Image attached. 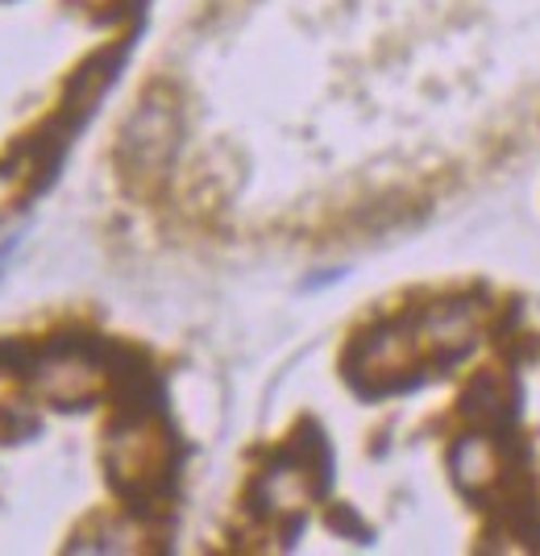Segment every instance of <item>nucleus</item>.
<instances>
[{"instance_id":"obj_1","label":"nucleus","mask_w":540,"mask_h":556,"mask_svg":"<svg viewBox=\"0 0 540 556\" xmlns=\"http://www.w3.org/2000/svg\"><path fill=\"white\" fill-rule=\"evenodd\" d=\"M109 478L125 498H150L171 478V437L154 419L125 416L109 432Z\"/></svg>"},{"instance_id":"obj_2","label":"nucleus","mask_w":540,"mask_h":556,"mask_svg":"<svg viewBox=\"0 0 540 556\" xmlns=\"http://www.w3.org/2000/svg\"><path fill=\"white\" fill-rule=\"evenodd\" d=\"M34 394L47 399L63 412H75L84 403H92L109 382V366L96 357L88 345H54L42 357H34Z\"/></svg>"},{"instance_id":"obj_3","label":"nucleus","mask_w":540,"mask_h":556,"mask_svg":"<svg viewBox=\"0 0 540 556\" xmlns=\"http://www.w3.org/2000/svg\"><path fill=\"white\" fill-rule=\"evenodd\" d=\"M175 150V109L159 100H141L138 113L129 116L125 134H121V163L134 175L154 179L166 166Z\"/></svg>"},{"instance_id":"obj_4","label":"nucleus","mask_w":540,"mask_h":556,"mask_svg":"<svg viewBox=\"0 0 540 556\" xmlns=\"http://www.w3.org/2000/svg\"><path fill=\"white\" fill-rule=\"evenodd\" d=\"M34 366V353L17 341H0V374H17Z\"/></svg>"}]
</instances>
